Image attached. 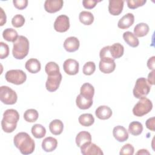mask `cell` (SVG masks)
I'll list each match as a JSON object with an SVG mask.
<instances>
[{"instance_id": "5bb4252c", "label": "cell", "mask_w": 155, "mask_h": 155, "mask_svg": "<svg viewBox=\"0 0 155 155\" xmlns=\"http://www.w3.org/2000/svg\"><path fill=\"white\" fill-rule=\"evenodd\" d=\"M124 1L123 0H110L108 5L109 13L113 16L119 15L123 10Z\"/></svg>"}, {"instance_id": "e0dca14e", "label": "cell", "mask_w": 155, "mask_h": 155, "mask_svg": "<svg viewBox=\"0 0 155 155\" xmlns=\"http://www.w3.org/2000/svg\"><path fill=\"white\" fill-rule=\"evenodd\" d=\"M134 22V16L133 13H128L122 16L117 23V26L121 29H127L131 27Z\"/></svg>"}, {"instance_id": "44dd1931", "label": "cell", "mask_w": 155, "mask_h": 155, "mask_svg": "<svg viewBox=\"0 0 155 155\" xmlns=\"http://www.w3.org/2000/svg\"><path fill=\"white\" fill-rule=\"evenodd\" d=\"M76 103L79 108L81 110H87L91 107L93 104V99L85 97L79 94L76 97Z\"/></svg>"}, {"instance_id": "277c9868", "label": "cell", "mask_w": 155, "mask_h": 155, "mask_svg": "<svg viewBox=\"0 0 155 155\" xmlns=\"http://www.w3.org/2000/svg\"><path fill=\"white\" fill-rule=\"evenodd\" d=\"M150 90L151 85L148 84L147 80L145 78H140L136 81L133 93L136 98L141 99L146 97L149 94Z\"/></svg>"}, {"instance_id": "484cf974", "label": "cell", "mask_w": 155, "mask_h": 155, "mask_svg": "<svg viewBox=\"0 0 155 155\" xmlns=\"http://www.w3.org/2000/svg\"><path fill=\"white\" fill-rule=\"evenodd\" d=\"M150 28L148 24L143 22L137 24L134 28V35L136 37H143L149 32Z\"/></svg>"}, {"instance_id": "6da1fadb", "label": "cell", "mask_w": 155, "mask_h": 155, "mask_svg": "<svg viewBox=\"0 0 155 155\" xmlns=\"http://www.w3.org/2000/svg\"><path fill=\"white\" fill-rule=\"evenodd\" d=\"M13 143L22 154H31L35 148L34 140L25 132H20L16 134L13 139Z\"/></svg>"}, {"instance_id": "f546056e", "label": "cell", "mask_w": 155, "mask_h": 155, "mask_svg": "<svg viewBox=\"0 0 155 155\" xmlns=\"http://www.w3.org/2000/svg\"><path fill=\"white\" fill-rule=\"evenodd\" d=\"M33 136L36 139H41L44 137L46 134L45 128L41 124H35L31 127V130Z\"/></svg>"}, {"instance_id": "52a82bcc", "label": "cell", "mask_w": 155, "mask_h": 155, "mask_svg": "<svg viewBox=\"0 0 155 155\" xmlns=\"http://www.w3.org/2000/svg\"><path fill=\"white\" fill-rule=\"evenodd\" d=\"M1 101L6 105H13L18 99L16 93L8 86H1L0 87Z\"/></svg>"}, {"instance_id": "ffe728a7", "label": "cell", "mask_w": 155, "mask_h": 155, "mask_svg": "<svg viewBox=\"0 0 155 155\" xmlns=\"http://www.w3.org/2000/svg\"><path fill=\"white\" fill-rule=\"evenodd\" d=\"M25 68L31 73H37L41 70V65L37 59L31 58L25 62Z\"/></svg>"}, {"instance_id": "7a4b0ae2", "label": "cell", "mask_w": 155, "mask_h": 155, "mask_svg": "<svg viewBox=\"0 0 155 155\" xmlns=\"http://www.w3.org/2000/svg\"><path fill=\"white\" fill-rule=\"evenodd\" d=\"M19 119V114L15 109H8L3 114L1 121V127L5 133H12L17 127V123Z\"/></svg>"}, {"instance_id": "8fae6325", "label": "cell", "mask_w": 155, "mask_h": 155, "mask_svg": "<svg viewBox=\"0 0 155 155\" xmlns=\"http://www.w3.org/2000/svg\"><path fill=\"white\" fill-rule=\"evenodd\" d=\"M62 74L60 73L56 75L48 76L47 80L45 83L46 89L50 92H54L56 91L62 81Z\"/></svg>"}, {"instance_id": "d6986e66", "label": "cell", "mask_w": 155, "mask_h": 155, "mask_svg": "<svg viewBox=\"0 0 155 155\" xmlns=\"http://www.w3.org/2000/svg\"><path fill=\"white\" fill-rule=\"evenodd\" d=\"M58 145V140L53 137L45 138L42 142V148L45 152H51L54 151Z\"/></svg>"}, {"instance_id": "ac0fdd59", "label": "cell", "mask_w": 155, "mask_h": 155, "mask_svg": "<svg viewBox=\"0 0 155 155\" xmlns=\"http://www.w3.org/2000/svg\"><path fill=\"white\" fill-rule=\"evenodd\" d=\"M95 114L98 119L101 120H106L111 116L112 110L108 106L101 105L96 110Z\"/></svg>"}, {"instance_id": "7bdbcfd3", "label": "cell", "mask_w": 155, "mask_h": 155, "mask_svg": "<svg viewBox=\"0 0 155 155\" xmlns=\"http://www.w3.org/2000/svg\"><path fill=\"white\" fill-rule=\"evenodd\" d=\"M154 62H155V56H153L148 59L147 61V67L150 70H154Z\"/></svg>"}, {"instance_id": "e575fe53", "label": "cell", "mask_w": 155, "mask_h": 155, "mask_svg": "<svg viewBox=\"0 0 155 155\" xmlns=\"http://www.w3.org/2000/svg\"><path fill=\"white\" fill-rule=\"evenodd\" d=\"M25 18L22 15H16L12 19V24L16 28H19L24 25L25 23Z\"/></svg>"}, {"instance_id": "b9f144b4", "label": "cell", "mask_w": 155, "mask_h": 155, "mask_svg": "<svg viewBox=\"0 0 155 155\" xmlns=\"http://www.w3.org/2000/svg\"><path fill=\"white\" fill-rule=\"evenodd\" d=\"M154 122H155V117H152L149 119H148L145 122L146 127L153 131H155V126H154Z\"/></svg>"}, {"instance_id": "836d02e7", "label": "cell", "mask_w": 155, "mask_h": 155, "mask_svg": "<svg viewBox=\"0 0 155 155\" xmlns=\"http://www.w3.org/2000/svg\"><path fill=\"white\" fill-rule=\"evenodd\" d=\"M39 114L35 109L27 110L24 114V118L28 122H34L38 119Z\"/></svg>"}, {"instance_id": "7c38bea8", "label": "cell", "mask_w": 155, "mask_h": 155, "mask_svg": "<svg viewBox=\"0 0 155 155\" xmlns=\"http://www.w3.org/2000/svg\"><path fill=\"white\" fill-rule=\"evenodd\" d=\"M79 62L73 59H66L63 64L64 71L68 75H75L79 72Z\"/></svg>"}, {"instance_id": "f1b7e54d", "label": "cell", "mask_w": 155, "mask_h": 155, "mask_svg": "<svg viewBox=\"0 0 155 155\" xmlns=\"http://www.w3.org/2000/svg\"><path fill=\"white\" fill-rule=\"evenodd\" d=\"M2 36L7 41L13 42H14L19 37L17 31L12 28L5 29L2 32Z\"/></svg>"}, {"instance_id": "d6a6232c", "label": "cell", "mask_w": 155, "mask_h": 155, "mask_svg": "<svg viewBox=\"0 0 155 155\" xmlns=\"http://www.w3.org/2000/svg\"><path fill=\"white\" fill-rule=\"evenodd\" d=\"M45 73L48 76L56 75L60 73L59 67L54 62H48L45 67Z\"/></svg>"}, {"instance_id": "cb8c5ba5", "label": "cell", "mask_w": 155, "mask_h": 155, "mask_svg": "<svg viewBox=\"0 0 155 155\" xmlns=\"http://www.w3.org/2000/svg\"><path fill=\"white\" fill-rule=\"evenodd\" d=\"M50 132L54 135H59L62 133L64 129L63 122L59 119H54L49 124Z\"/></svg>"}, {"instance_id": "bcb514c9", "label": "cell", "mask_w": 155, "mask_h": 155, "mask_svg": "<svg viewBox=\"0 0 155 155\" xmlns=\"http://www.w3.org/2000/svg\"><path fill=\"white\" fill-rule=\"evenodd\" d=\"M137 154H150V152H148V151L147 150L145 149H142V150H139L137 153Z\"/></svg>"}, {"instance_id": "4dcf8cb0", "label": "cell", "mask_w": 155, "mask_h": 155, "mask_svg": "<svg viewBox=\"0 0 155 155\" xmlns=\"http://www.w3.org/2000/svg\"><path fill=\"white\" fill-rule=\"evenodd\" d=\"M78 120L81 125L84 127H90L94 122V118L91 114L84 113L79 117Z\"/></svg>"}, {"instance_id": "f35d334b", "label": "cell", "mask_w": 155, "mask_h": 155, "mask_svg": "<svg viewBox=\"0 0 155 155\" xmlns=\"http://www.w3.org/2000/svg\"><path fill=\"white\" fill-rule=\"evenodd\" d=\"M0 58L1 59L6 58L9 54V47L7 44L3 42H0Z\"/></svg>"}, {"instance_id": "7402d4cb", "label": "cell", "mask_w": 155, "mask_h": 155, "mask_svg": "<svg viewBox=\"0 0 155 155\" xmlns=\"http://www.w3.org/2000/svg\"><path fill=\"white\" fill-rule=\"evenodd\" d=\"M110 52L111 57L115 59L122 57L124 53V46L120 43H114L110 46Z\"/></svg>"}, {"instance_id": "d590c367", "label": "cell", "mask_w": 155, "mask_h": 155, "mask_svg": "<svg viewBox=\"0 0 155 155\" xmlns=\"http://www.w3.org/2000/svg\"><path fill=\"white\" fill-rule=\"evenodd\" d=\"M96 70V65L94 62L89 61L86 62L83 67V73L85 75H91Z\"/></svg>"}, {"instance_id": "30bf717a", "label": "cell", "mask_w": 155, "mask_h": 155, "mask_svg": "<svg viewBox=\"0 0 155 155\" xmlns=\"http://www.w3.org/2000/svg\"><path fill=\"white\" fill-rule=\"evenodd\" d=\"M80 148L81 153L84 155H102L104 154L100 147L91 142L84 144Z\"/></svg>"}, {"instance_id": "2e32d148", "label": "cell", "mask_w": 155, "mask_h": 155, "mask_svg": "<svg viewBox=\"0 0 155 155\" xmlns=\"http://www.w3.org/2000/svg\"><path fill=\"white\" fill-rule=\"evenodd\" d=\"M79 41L74 36L67 38L64 42V47L68 52H74L78 50L79 47Z\"/></svg>"}, {"instance_id": "ab89813d", "label": "cell", "mask_w": 155, "mask_h": 155, "mask_svg": "<svg viewBox=\"0 0 155 155\" xmlns=\"http://www.w3.org/2000/svg\"><path fill=\"white\" fill-rule=\"evenodd\" d=\"M13 3L14 6L19 10H23L27 7V0H13Z\"/></svg>"}, {"instance_id": "74e56055", "label": "cell", "mask_w": 155, "mask_h": 155, "mask_svg": "<svg viewBox=\"0 0 155 155\" xmlns=\"http://www.w3.org/2000/svg\"><path fill=\"white\" fill-rule=\"evenodd\" d=\"M134 148L130 143L125 144L120 149L119 154L120 155H133L134 154Z\"/></svg>"}, {"instance_id": "9a60e30c", "label": "cell", "mask_w": 155, "mask_h": 155, "mask_svg": "<svg viewBox=\"0 0 155 155\" xmlns=\"http://www.w3.org/2000/svg\"><path fill=\"white\" fill-rule=\"evenodd\" d=\"M114 137L120 142H123L127 140L128 138V133L126 128L121 125H117L114 127L113 130Z\"/></svg>"}, {"instance_id": "3957f363", "label": "cell", "mask_w": 155, "mask_h": 155, "mask_svg": "<svg viewBox=\"0 0 155 155\" xmlns=\"http://www.w3.org/2000/svg\"><path fill=\"white\" fill-rule=\"evenodd\" d=\"M29 51V41L24 36H19L13 42V56L16 59H22L26 57Z\"/></svg>"}, {"instance_id": "5b68a950", "label": "cell", "mask_w": 155, "mask_h": 155, "mask_svg": "<svg viewBox=\"0 0 155 155\" xmlns=\"http://www.w3.org/2000/svg\"><path fill=\"white\" fill-rule=\"evenodd\" d=\"M153 108L152 102L145 97L140 99L133 108V113L137 117H142L148 114Z\"/></svg>"}, {"instance_id": "ba28073f", "label": "cell", "mask_w": 155, "mask_h": 155, "mask_svg": "<svg viewBox=\"0 0 155 155\" xmlns=\"http://www.w3.org/2000/svg\"><path fill=\"white\" fill-rule=\"evenodd\" d=\"M70 28L69 18L65 15H61L58 16L54 22V28L59 33H64L67 31Z\"/></svg>"}, {"instance_id": "83f0119b", "label": "cell", "mask_w": 155, "mask_h": 155, "mask_svg": "<svg viewBox=\"0 0 155 155\" xmlns=\"http://www.w3.org/2000/svg\"><path fill=\"white\" fill-rule=\"evenodd\" d=\"M79 19L81 23L85 25H91L94 21L93 15L87 11H82L79 13Z\"/></svg>"}, {"instance_id": "1f68e13d", "label": "cell", "mask_w": 155, "mask_h": 155, "mask_svg": "<svg viewBox=\"0 0 155 155\" xmlns=\"http://www.w3.org/2000/svg\"><path fill=\"white\" fill-rule=\"evenodd\" d=\"M128 131L133 136H138L143 131L142 124L137 121H133L129 124Z\"/></svg>"}, {"instance_id": "ee69618b", "label": "cell", "mask_w": 155, "mask_h": 155, "mask_svg": "<svg viewBox=\"0 0 155 155\" xmlns=\"http://www.w3.org/2000/svg\"><path fill=\"white\" fill-rule=\"evenodd\" d=\"M154 73L155 70H152L148 75V82L150 85H154Z\"/></svg>"}, {"instance_id": "d4e9b609", "label": "cell", "mask_w": 155, "mask_h": 155, "mask_svg": "<svg viewBox=\"0 0 155 155\" xmlns=\"http://www.w3.org/2000/svg\"><path fill=\"white\" fill-rule=\"evenodd\" d=\"M123 38L125 42L131 47H136L139 44L137 38L131 31H126L123 34Z\"/></svg>"}, {"instance_id": "8992f818", "label": "cell", "mask_w": 155, "mask_h": 155, "mask_svg": "<svg viewBox=\"0 0 155 155\" xmlns=\"http://www.w3.org/2000/svg\"><path fill=\"white\" fill-rule=\"evenodd\" d=\"M6 81L15 85H21L24 83L27 79V75L21 70H10L5 74Z\"/></svg>"}, {"instance_id": "4fadbf2b", "label": "cell", "mask_w": 155, "mask_h": 155, "mask_svg": "<svg viewBox=\"0 0 155 155\" xmlns=\"http://www.w3.org/2000/svg\"><path fill=\"white\" fill-rule=\"evenodd\" d=\"M64 2L62 0H46L44 2L45 11L50 13L59 11L63 7Z\"/></svg>"}, {"instance_id": "60d3db41", "label": "cell", "mask_w": 155, "mask_h": 155, "mask_svg": "<svg viewBox=\"0 0 155 155\" xmlns=\"http://www.w3.org/2000/svg\"><path fill=\"white\" fill-rule=\"evenodd\" d=\"M98 2L99 1L95 0H84L82 1V5L85 8L92 9L96 5Z\"/></svg>"}, {"instance_id": "603a6c76", "label": "cell", "mask_w": 155, "mask_h": 155, "mask_svg": "<svg viewBox=\"0 0 155 155\" xmlns=\"http://www.w3.org/2000/svg\"><path fill=\"white\" fill-rule=\"evenodd\" d=\"M75 140L77 146L80 148L84 144L91 142V136L89 132L82 131L77 134Z\"/></svg>"}, {"instance_id": "8d00e7d4", "label": "cell", "mask_w": 155, "mask_h": 155, "mask_svg": "<svg viewBox=\"0 0 155 155\" xmlns=\"http://www.w3.org/2000/svg\"><path fill=\"white\" fill-rule=\"evenodd\" d=\"M147 2L146 0H127L128 7L130 9H135L143 6Z\"/></svg>"}, {"instance_id": "f6af8a7d", "label": "cell", "mask_w": 155, "mask_h": 155, "mask_svg": "<svg viewBox=\"0 0 155 155\" xmlns=\"http://www.w3.org/2000/svg\"><path fill=\"white\" fill-rule=\"evenodd\" d=\"M0 9H1V23H0V25L2 26L6 22L7 17H6V15H5V12H4L3 9L2 8H0Z\"/></svg>"}, {"instance_id": "9c48e42d", "label": "cell", "mask_w": 155, "mask_h": 155, "mask_svg": "<svg viewBox=\"0 0 155 155\" xmlns=\"http://www.w3.org/2000/svg\"><path fill=\"white\" fill-rule=\"evenodd\" d=\"M99 70L102 73L109 74L112 73L116 68L114 59L110 58H101L99 64Z\"/></svg>"}, {"instance_id": "4316f807", "label": "cell", "mask_w": 155, "mask_h": 155, "mask_svg": "<svg viewBox=\"0 0 155 155\" xmlns=\"http://www.w3.org/2000/svg\"><path fill=\"white\" fill-rule=\"evenodd\" d=\"M80 94L85 97L93 99L94 94V88L90 83H84L81 87Z\"/></svg>"}]
</instances>
